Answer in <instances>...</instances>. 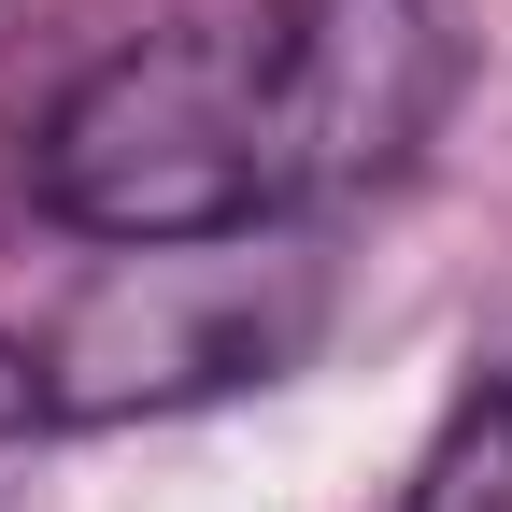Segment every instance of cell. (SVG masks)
<instances>
[{
  "mask_svg": "<svg viewBox=\"0 0 512 512\" xmlns=\"http://www.w3.org/2000/svg\"><path fill=\"white\" fill-rule=\"evenodd\" d=\"M43 214L86 242H214L271 228V43L143 29L43 114Z\"/></svg>",
  "mask_w": 512,
  "mask_h": 512,
  "instance_id": "6da1fadb",
  "label": "cell"
},
{
  "mask_svg": "<svg viewBox=\"0 0 512 512\" xmlns=\"http://www.w3.org/2000/svg\"><path fill=\"white\" fill-rule=\"evenodd\" d=\"M313 271L299 242H114V271L43 328L29 384H43V427H114V413H171V399H228V384H271L313 342Z\"/></svg>",
  "mask_w": 512,
  "mask_h": 512,
  "instance_id": "7a4b0ae2",
  "label": "cell"
},
{
  "mask_svg": "<svg viewBox=\"0 0 512 512\" xmlns=\"http://www.w3.org/2000/svg\"><path fill=\"white\" fill-rule=\"evenodd\" d=\"M441 100H456V15L441 0H299L271 29V185L342 200V185L413 171Z\"/></svg>",
  "mask_w": 512,
  "mask_h": 512,
  "instance_id": "3957f363",
  "label": "cell"
},
{
  "mask_svg": "<svg viewBox=\"0 0 512 512\" xmlns=\"http://www.w3.org/2000/svg\"><path fill=\"white\" fill-rule=\"evenodd\" d=\"M413 512H512V384H498V399H470L456 427L427 441Z\"/></svg>",
  "mask_w": 512,
  "mask_h": 512,
  "instance_id": "277c9868",
  "label": "cell"
}]
</instances>
